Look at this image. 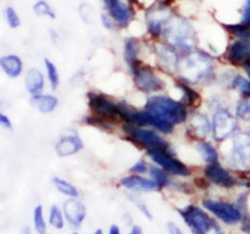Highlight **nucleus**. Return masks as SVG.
<instances>
[{
  "mask_svg": "<svg viewBox=\"0 0 250 234\" xmlns=\"http://www.w3.org/2000/svg\"><path fill=\"white\" fill-rule=\"evenodd\" d=\"M179 213L193 234H208L216 224L213 218L200 207L188 206L180 209Z\"/></svg>",
  "mask_w": 250,
  "mask_h": 234,
  "instance_id": "20e7f679",
  "label": "nucleus"
},
{
  "mask_svg": "<svg viewBox=\"0 0 250 234\" xmlns=\"http://www.w3.org/2000/svg\"><path fill=\"white\" fill-rule=\"evenodd\" d=\"M89 106L94 111L97 117L103 119H122V113H120L119 104H115L111 102L106 95L98 94V93H89L88 94Z\"/></svg>",
  "mask_w": 250,
  "mask_h": 234,
  "instance_id": "0eeeda50",
  "label": "nucleus"
},
{
  "mask_svg": "<svg viewBox=\"0 0 250 234\" xmlns=\"http://www.w3.org/2000/svg\"><path fill=\"white\" fill-rule=\"evenodd\" d=\"M167 227H168L169 234H183L182 229H180L179 227L176 226V224L174 222H169L168 224H167Z\"/></svg>",
  "mask_w": 250,
  "mask_h": 234,
  "instance_id": "37998d69",
  "label": "nucleus"
},
{
  "mask_svg": "<svg viewBox=\"0 0 250 234\" xmlns=\"http://www.w3.org/2000/svg\"><path fill=\"white\" fill-rule=\"evenodd\" d=\"M0 65L6 77L9 78H18L23 72V62L18 55L14 54H9L1 58Z\"/></svg>",
  "mask_w": 250,
  "mask_h": 234,
  "instance_id": "aec40b11",
  "label": "nucleus"
},
{
  "mask_svg": "<svg viewBox=\"0 0 250 234\" xmlns=\"http://www.w3.org/2000/svg\"><path fill=\"white\" fill-rule=\"evenodd\" d=\"M242 23L245 24V25L250 26V0H245L244 10H243Z\"/></svg>",
  "mask_w": 250,
  "mask_h": 234,
  "instance_id": "58836bf2",
  "label": "nucleus"
},
{
  "mask_svg": "<svg viewBox=\"0 0 250 234\" xmlns=\"http://www.w3.org/2000/svg\"><path fill=\"white\" fill-rule=\"evenodd\" d=\"M64 215H65L66 222L70 224L73 228H78L82 226L86 217V208L80 200L77 198H70L64 203Z\"/></svg>",
  "mask_w": 250,
  "mask_h": 234,
  "instance_id": "dca6fc26",
  "label": "nucleus"
},
{
  "mask_svg": "<svg viewBox=\"0 0 250 234\" xmlns=\"http://www.w3.org/2000/svg\"><path fill=\"white\" fill-rule=\"evenodd\" d=\"M203 206L208 212H210L211 214L215 215L219 220H222L225 224H236L242 222L244 218L242 209L233 203L216 199H204Z\"/></svg>",
  "mask_w": 250,
  "mask_h": 234,
  "instance_id": "423d86ee",
  "label": "nucleus"
},
{
  "mask_svg": "<svg viewBox=\"0 0 250 234\" xmlns=\"http://www.w3.org/2000/svg\"><path fill=\"white\" fill-rule=\"evenodd\" d=\"M173 15L169 13L165 4L155 5L150 9L146 14V25H148V32L153 37H159L163 34L165 24L168 23L169 19Z\"/></svg>",
  "mask_w": 250,
  "mask_h": 234,
  "instance_id": "9b49d317",
  "label": "nucleus"
},
{
  "mask_svg": "<svg viewBox=\"0 0 250 234\" xmlns=\"http://www.w3.org/2000/svg\"><path fill=\"white\" fill-rule=\"evenodd\" d=\"M213 231H214V233H215V234H224V232L222 231V228H220L218 224H215V227H214Z\"/></svg>",
  "mask_w": 250,
  "mask_h": 234,
  "instance_id": "09e8293b",
  "label": "nucleus"
},
{
  "mask_svg": "<svg viewBox=\"0 0 250 234\" xmlns=\"http://www.w3.org/2000/svg\"><path fill=\"white\" fill-rule=\"evenodd\" d=\"M149 173H150L151 180L155 183L159 189L165 188V187L169 186V183H170L169 182V177L167 175V173H165V170L163 168H159V167H151Z\"/></svg>",
  "mask_w": 250,
  "mask_h": 234,
  "instance_id": "cd10ccee",
  "label": "nucleus"
},
{
  "mask_svg": "<svg viewBox=\"0 0 250 234\" xmlns=\"http://www.w3.org/2000/svg\"><path fill=\"white\" fill-rule=\"evenodd\" d=\"M146 170H148V166L144 160H139L131 167V171H134V173H145Z\"/></svg>",
  "mask_w": 250,
  "mask_h": 234,
  "instance_id": "ea45409f",
  "label": "nucleus"
},
{
  "mask_svg": "<svg viewBox=\"0 0 250 234\" xmlns=\"http://www.w3.org/2000/svg\"><path fill=\"white\" fill-rule=\"evenodd\" d=\"M231 86L238 90L243 98L250 99V79H247L242 75H235L231 82Z\"/></svg>",
  "mask_w": 250,
  "mask_h": 234,
  "instance_id": "bb28decb",
  "label": "nucleus"
},
{
  "mask_svg": "<svg viewBox=\"0 0 250 234\" xmlns=\"http://www.w3.org/2000/svg\"><path fill=\"white\" fill-rule=\"evenodd\" d=\"M129 199H130V202L133 203L134 206L137 207V208L142 212L143 215H145V217L148 218L149 220H153V214H151V212L149 211L148 206H146V203H145L144 200L139 199V198L133 197V195H129Z\"/></svg>",
  "mask_w": 250,
  "mask_h": 234,
  "instance_id": "4c0bfd02",
  "label": "nucleus"
},
{
  "mask_svg": "<svg viewBox=\"0 0 250 234\" xmlns=\"http://www.w3.org/2000/svg\"><path fill=\"white\" fill-rule=\"evenodd\" d=\"M79 14L82 20L85 24H93L95 19V13H94L93 6L89 5L88 3H83L79 6Z\"/></svg>",
  "mask_w": 250,
  "mask_h": 234,
  "instance_id": "f704fd0d",
  "label": "nucleus"
},
{
  "mask_svg": "<svg viewBox=\"0 0 250 234\" xmlns=\"http://www.w3.org/2000/svg\"><path fill=\"white\" fill-rule=\"evenodd\" d=\"M0 123H1V127L6 129H12L13 128V124L10 122V119L8 118V115H5L4 113L0 114Z\"/></svg>",
  "mask_w": 250,
  "mask_h": 234,
  "instance_id": "79ce46f5",
  "label": "nucleus"
},
{
  "mask_svg": "<svg viewBox=\"0 0 250 234\" xmlns=\"http://www.w3.org/2000/svg\"><path fill=\"white\" fill-rule=\"evenodd\" d=\"M4 14H5L6 23H8V25L10 26V28H13V29L19 28L20 19H19V15H18L17 10H15L14 8H12V6H6Z\"/></svg>",
  "mask_w": 250,
  "mask_h": 234,
  "instance_id": "e433bc0d",
  "label": "nucleus"
},
{
  "mask_svg": "<svg viewBox=\"0 0 250 234\" xmlns=\"http://www.w3.org/2000/svg\"><path fill=\"white\" fill-rule=\"evenodd\" d=\"M125 133L133 142L142 146L148 151H168L169 146L167 140L163 139L155 130L148 128H140V127L126 124L124 128Z\"/></svg>",
  "mask_w": 250,
  "mask_h": 234,
  "instance_id": "7ed1b4c3",
  "label": "nucleus"
},
{
  "mask_svg": "<svg viewBox=\"0 0 250 234\" xmlns=\"http://www.w3.org/2000/svg\"><path fill=\"white\" fill-rule=\"evenodd\" d=\"M53 184L55 186V188L58 189V191L62 193V194L64 195H68V197L70 198H77L78 195H79V191H78V189L75 188L71 183H69L68 180L65 179H62V178L59 177H55L53 178Z\"/></svg>",
  "mask_w": 250,
  "mask_h": 234,
  "instance_id": "a878e982",
  "label": "nucleus"
},
{
  "mask_svg": "<svg viewBox=\"0 0 250 234\" xmlns=\"http://www.w3.org/2000/svg\"><path fill=\"white\" fill-rule=\"evenodd\" d=\"M33 223H34L35 231L39 234L45 233L46 229V223L44 219V213H43V207L37 206L33 212Z\"/></svg>",
  "mask_w": 250,
  "mask_h": 234,
  "instance_id": "72a5a7b5",
  "label": "nucleus"
},
{
  "mask_svg": "<svg viewBox=\"0 0 250 234\" xmlns=\"http://www.w3.org/2000/svg\"><path fill=\"white\" fill-rule=\"evenodd\" d=\"M33 10L38 17H48L50 19H55V12L50 6V4L45 0H39L33 5Z\"/></svg>",
  "mask_w": 250,
  "mask_h": 234,
  "instance_id": "7c9ffc66",
  "label": "nucleus"
},
{
  "mask_svg": "<svg viewBox=\"0 0 250 234\" xmlns=\"http://www.w3.org/2000/svg\"><path fill=\"white\" fill-rule=\"evenodd\" d=\"M225 58L235 66H245L250 63V39H238L229 45Z\"/></svg>",
  "mask_w": 250,
  "mask_h": 234,
  "instance_id": "f8f14e48",
  "label": "nucleus"
},
{
  "mask_svg": "<svg viewBox=\"0 0 250 234\" xmlns=\"http://www.w3.org/2000/svg\"><path fill=\"white\" fill-rule=\"evenodd\" d=\"M49 222L55 229L64 228V213L58 206H51L49 212Z\"/></svg>",
  "mask_w": 250,
  "mask_h": 234,
  "instance_id": "473e14b6",
  "label": "nucleus"
},
{
  "mask_svg": "<svg viewBox=\"0 0 250 234\" xmlns=\"http://www.w3.org/2000/svg\"><path fill=\"white\" fill-rule=\"evenodd\" d=\"M244 70H245V73H247L248 78H249V79H250V63H248L247 65L244 66Z\"/></svg>",
  "mask_w": 250,
  "mask_h": 234,
  "instance_id": "8fccbe9b",
  "label": "nucleus"
},
{
  "mask_svg": "<svg viewBox=\"0 0 250 234\" xmlns=\"http://www.w3.org/2000/svg\"><path fill=\"white\" fill-rule=\"evenodd\" d=\"M108 14L119 26H126L133 18V12L122 0H103Z\"/></svg>",
  "mask_w": 250,
  "mask_h": 234,
  "instance_id": "2eb2a0df",
  "label": "nucleus"
},
{
  "mask_svg": "<svg viewBox=\"0 0 250 234\" xmlns=\"http://www.w3.org/2000/svg\"><path fill=\"white\" fill-rule=\"evenodd\" d=\"M145 111L162 122L175 126L187 120V106L182 102H176L165 95H154L146 100Z\"/></svg>",
  "mask_w": 250,
  "mask_h": 234,
  "instance_id": "f257e3e1",
  "label": "nucleus"
},
{
  "mask_svg": "<svg viewBox=\"0 0 250 234\" xmlns=\"http://www.w3.org/2000/svg\"><path fill=\"white\" fill-rule=\"evenodd\" d=\"M83 149V140L77 134L62 135L55 144V151L59 157H70Z\"/></svg>",
  "mask_w": 250,
  "mask_h": 234,
  "instance_id": "f3484780",
  "label": "nucleus"
},
{
  "mask_svg": "<svg viewBox=\"0 0 250 234\" xmlns=\"http://www.w3.org/2000/svg\"><path fill=\"white\" fill-rule=\"evenodd\" d=\"M196 150L199 153L200 157L203 158L205 163L208 164H214V163H218L219 155L216 149L211 146L210 143H208V142H200L196 146Z\"/></svg>",
  "mask_w": 250,
  "mask_h": 234,
  "instance_id": "393cba45",
  "label": "nucleus"
},
{
  "mask_svg": "<svg viewBox=\"0 0 250 234\" xmlns=\"http://www.w3.org/2000/svg\"><path fill=\"white\" fill-rule=\"evenodd\" d=\"M238 126L236 118L227 109H219L213 118V134L214 139L223 142L231 134H235Z\"/></svg>",
  "mask_w": 250,
  "mask_h": 234,
  "instance_id": "6e6552de",
  "label": "nucleus"
},
{
  "mask_svg": "<svg viewBox=\"0 0 250 234\" xmlns=\"http://www.w3.org/2000/svg\"><path fill=\"white\" fill-rule=\"evenodd\" d=\"M233 146V160L239 166H247L250 162V133L248 131H238L234 134Z\"/></svg>",
  "mask_w": 250,
  "mask_h": 234,
  "instance_id": "ddd939ff",
  "label": "nucleus"
},
{
  "mask_svg": "<svg viewBox=\"0 0 250 234\" xmlns=\"http://www.w3.org/2000/svg\"><path fill=\"white\" fill-rule=\"evenodd\" d=\"M134 83L143 93H153V91L162 90L163 82L158 75L154 73L151 68L146 65H138L133 69Z\"/></svg>",
  "mask_w": 250,
  "mask_h": 234,
  "instance_id": "1a4fd4ad",
  "label": "nucleus"
},
{
  "mask_svg": "<svg viewBox=\"0 0 250 234\" xmlns=\"http://www.w3.org/2000/svg\"><path fill=\"white\" fill-rule=\"evenodd\" d=\"M205 178L210 180L213 184L220 187V188H233L236 184V179L233 175L223 168L219 163L208 164L204 169Z\"/></svg>",
  "mask_w": 250,
  "mask_h": 234,
  "instance_id": "4468645a",
  "label": "nucleus"
},
{
  "mask_svg": "<svg viewBox=\"0 0 250 234\" xmlns=\"http://www.w3.org/2000/svg\"><path fill=\"white\" fill-rule=\"evenodd\" d=\"M163 34L167 37L173 48L179 49L184 53H190L194 49L195 34L188 20L182 17H171L165 24Z\"/></svg>",
  "mask_w": 250,
  "mask_h": 234,
  "instance_id": "f03ea898",
  "label": "nucleus"
},
{
  "mask_svg": "<svg viewBox=\"0 0 250 234\" xmlns=\"http://www.w3.org/2000/svg\"><path fill=\"white\" fill-rule=\"evenodd\" d=\"M158 54H159V59L164 68L171 70L178 66V55L173 46H162Z\"/></svg>",
  "mask_w": 250,
  "mask_h": 234,
  "instance_id": "b1692460",
  "label": "nucleus"
},
{
  "mask_svg": "<svg viewBox=\"0 0 250 234\" xmlns=\"http://www.w3.org/2000/svg\"><path fill=\"white\" fill-rule=\"evenodd\" d=\"M243 231L247 234H250V217L243 218Z\"/></svg>",
  "mask_w": 250,
  "mask_h": 234,
  "instance_id": "c03bdc74",
  "label": "nucleus"
},
{
  "mask_svg": "<svg viewBox=\"0 0 250 234\" xmlns=\"http://www.w3.org/2000/svg\"><path fill=\"white\" fill-rule=\"evenodd\" d=\"M138 53H139V44L134 38H128L124 42V59L131 69L139 65L138 62Z\"/></svg>",
  "mask_w": 250,
  "mask_h": 234,
  "instance_id": "5701e85b",
  "label": "nucleus"
},
{
  "mask_svg": "<svg viewBox=\"0 0 250 234\" xmlns=\"http://www.w3.org/2000/svg\"><path fill=\"white\" fill-rule=\"evenodd\" d=\"M93 234H103V231H102V229H100V228H98V229H97V231L94 232V233H93Z\"/></svg>",
  "mask_w": 250,
  "mask_h": 234,
  "instance_id": "3c124183",
  "label": "nucleus"
},
{
  "mask_svg": "<svg viewBox=\"0 0 250 234\" xmlns=\"http://www.w3.org/2000/svg\"><path fill=\"white\" fill-rule=\"evenodd\" d=\"M20 234H31L30 228H29L28 226L23 227V228H21V231H20Z\"/></svg>",
  "mask_w": 250,
  "mask_h": 234,
  "instance_id": "de8ad7c7",
  "label": "nucleus"
},
{
  "mask_svg": "<svg viewBox=\"0 0 250 234\" xmlns=\"http://www.w3.org/2000/svg\"><path fill=\"white\" fill-rule=\"evenodd\" d=\"M102 21L103 25L105 26L106 29H114V26H115V20L109 14H102Z\"/></svg>",
  "mask_w": 250,
  "mask_h": 234,
  "instance_id": "a19ab883",
  "label": "nucleus"
},
{
  "mask_svg": "<svg viewBox=\"0 0 250 234\" xmlns=\"http://www.w3.org/2000/svg\"><path fill=\"white\" fill-rule=\"evenodd\" d=\"M179 88L183 90V100L182 103L184 104L185 106H191L196 103V100L199 99V95L196 93L195 90L190 88V86L185 85L184 83H179L178 84Z\"/></svg>",
  "mask_w": 250,
  "mask_h": 234,
  "instance_id": "2f4dec72",
  "label": "nucleus"
},
{
  "mask_svg": "<svg viewBox=\"0 0 250 234\" xmlns=\"http://www.w3.org/2000/svg\"><path fill=\"white\" fill-rule=\"evenodd\" d=\"M224 28L239 39H250V26L245 24H224Z\"/></svg>",
  "mask_w": 250,
  "mask_h": 234,
  "instance_id": "c85d7f7f",
  "label": "nucleus"
},
{
  "mask_svg": "<svg viewBox=\"0 0 250 234\" xmlns=\"http://www.w3.org/2000/svg\"><path fill=\"white\" fill-rule=\"evenodd\" d=\"M120 184L124 188L134 191H155L159 189L153 180L139 177V175H129V177L122 178Z\"/></svg>",
  "mask_w": 250,
  "mask_h": 234,
  "instance_id": "a211bd4d",
  "label": "nucleus"
},
{
  "mask_svg": "<svg viewBox=\"0 0 250 234\" xmlns=\"http://www.w3.org/2000/svg\"><path fill=\"white\" fill-rule=\"evenodd\" d=\"M44 64H45V68H46V74H48V79H49V83H50L51 89L55 90L59 85V82H60V78H59V72H58L57 66L55 64L49 59H44Z\"/></svg>",
  "mask_w": 250,
  "mask_h": 234,
  "instance_id": "c756f323",
  "label": "nucleus"
},
{
  "mask_svg": "<svg viewBox=\"0 0 250 234\" xmlns=\"http://www.w3.org/2000/svg\"><path fill=\"white\" fill-rule=\"evenodd\" d=\"M58 100L57 97L50 94H38V95H31L30 98V104L34 106L37 110H39L43 114H49L51 111H54L55 108L58 106Z\"/></svg>",
  "mask_w": 250,
  "mask_h": 234,
  "instance_id": "6ab92c4d",
  "label": "nucleus"
},
{
  "mask_svg": "<svg viewBox=\"0 0 250 234\" xmlns=\"http://www.w3.org/2000/svg\"><path fill=\"white\" fill-rule=\"evenodd\" d=\"M108 234H120V228L117 224H113V226H110V228H109Z\"/></svg>",
  "mask_w": 250,
  "mask_h": 234,
  "instance_id": "49530a36",
  "label": "nucleus"
},
{
  "mask_svg": "<svg viewBox=\"0 0 250 234\" xmlns=\"http://www.w3.org/2000/svg\"><path fill=\"white\" fill-rule=\"evenodd\" d=\"M236 117L243 120H250V99H242L238 102L236 106Z\"/></svg>",
  "mask_w": 250,
  "mask_h": 234,
  "instance_id": "c9c22d12",
  "label": "nucleus"
},
{
  "mask_svg": "<svg viewBox=\"0 0 250 234\" xmlns=\"http://www.w3.org/2000/svg\"><path fill=\"white\" fill-rule=\"evenodd\" d=\"M129 234H144V233H143L142 227H139V226H133V227H131L130 232H129Z\"/></svg>",
  "mask_w": 250,
  "mask_h": 234,
  "instance_id": "a18cd8bd",
  "label": "nucleus"
},
{
  "mask_svg": "<svg viewBox=\"0 0 250 234\" xmlns=\"http://www.w3.org/2000/svg\"><path fill=\"white\" fill-rule=\"evenodd\" d=\"M73 234H79V233H77V232H74V233H73Z\"/></svg>",
  "mask_w": 250,
  "mask_h": 234,
  "instance_id": "603ef678",
  "label": "nucleus"
},
{
  "mask_svg": "<svg viewBox=\"0 0 250 234\" xmlns=\"http://www.w3.org/2000/svg\"><path fill=\"white\" fill-rule=\"evenodd\" d=\"M148 157L153 160L155 164L162 167L164 170L169 171L174 175H180V177H188L190 174V170L185 166L184 163L180 162L179 159L174 158L168 151H148Z\"/></svg>",
  "mask_w": 250,
  "mask_h": 234,
  "instance_id": "9d476101",
  "label": "nucleus"
},
{
  "mask_svg": "<svg viewBox=\"0 0 250 234\" xmlns=\"http://www.w3.org/2000/svg\"><path fill=\"white\" fill-rule=\"evenodd\" d=\"M25 86L31 95L40 94V91L44 89L43 73L37 68L29 69L25 77Z\"/></svg>",
  "mask_w": 250,
  "mask_h": 234,
  "instance_id": "412c9836",
  "label": "nucleus"
},
{
  "mask_svg": "<svg viewBox=\"0 0 250 234\" xmlns=\"http://www.w3.org/2000/svg\"><path fill=\"white\" fill-rule=\"evenodd\" d=\"M180 69L184 78L190 82H198L211 72V59L202 52L191 53L185 58Z\"/></svg>",
  "mask_w": 250,
  "mask_h": 234,
  "instance_id": "39448f33",
  "label": "nucleus"
},
{
  "mask_svg": "<svg viewBox=\"0 0 250 234\" xmlns=\"http://www.w3.org/2000/svg\"><path fill=\"white\" fill-rule=\"evenodd\" d=\"M189 129L193 131V135H195L196 138H204L210 133V130L213 129V124H210L209 119L205 115L196 114L191 119Z\"/></svg>",
  "mask_w": 250,
  "mask_h": 234,
  "instance_id": "4be33fe9",
  "label": "nucleus"
},
{
  "mask_svg": "<svg viewBox=\"0 0 250 234\" xmlns=\"http://www.w3.org/2000/svg\"><path fill=\"white\" fill-rule=\"evenodd\" d=\"M43 234H46V233H43Z\"/></svg>",
  "mask_w": 250,
  "mask_h": 234,
  "instance_id": "864d4df0",
  "label": "nucleus"
}]
</instances>
